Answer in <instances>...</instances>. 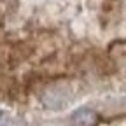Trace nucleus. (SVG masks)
<instances>
[{"label": "nucleus", "instance_id": "obj_1", "mask_svg": "<svg viewBox=\"0 0 126 126\" xmlns=\"http://www.w3.org/2000/svg\"><path fill=\"white\" fill-rule=\"evenodd\" d=\"M72 100V88L67 82H58L49 86L42 93V103L47 109L53 110H61L65 109Z\"/></svg>", "mask_w": 126, "mask_h": 126}, {"label": "nucleus", "instance_id": "obj_2", "mask_svg": "<svg viewBox=\"0 0 126 126\" xmlns=\"http://www.w3.org/2000/svg\"><path fill=\"white\" fill-rule=\"evenodd\" d=\"M74 126H94L96 124V114L91 109H79L72 114Z\"/></svg>", "mask_w": 126, "mask_h": 126}, {"label": "nucleus", "instance_id": "obj_3", "mask_svg": "<svg viewBox=\"0 0 126 126\" xmlns=\"http://www.w3.org/2000/svg\"><path fill=\"white\" fill-rule=\"evenodd\" d=\"M12 124V116L9 110L0 109V126H11Z\"/></svg>", "mask_w": 126, "mask_h": 126}]
</instances>
